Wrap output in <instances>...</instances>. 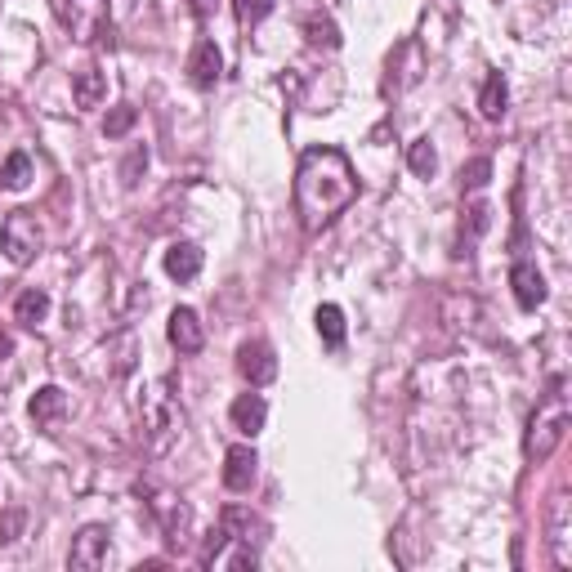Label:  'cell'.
<instances>
[{"mask_svg": "<svg viewBox=\"0 0 572 572\" xmlns=\"http://www.w3.org/2000/svg\"><path fill=\"white\" fill-rule=\"evenodd\" d=\"M358 197V175L340 148H309L295 170V211L309 233L327 228L331 219Z\"/></svg>", "mask_w": 572, "mask_h": 572, "instance_id": "obj_1", "label": "cell"}, {"mask_svg": "<svg viewBox=\"0 0 572 572\" xmlns=\"http://www.w3.org/2000/svg\"><path fill=\"white\" fill-rule=\"evenodd\" d=\"M568 394H564V380H550V394L537 403V412H532V421H528V434H523V456L528 461H550L555 456V447L564 443V434H568Z\"/></svg>", "mask_w": 572, "mask_h": 572, "instance_id": "obj_2", "label": "cell"}, {"mask_svg": "<svg viewBox=\"0 0 572 572\" xmlns=\"http://www.w3.org/2000/svg\"><path fill=\"white\" fill-rule=\"evenodd\" d=\"M197 564L202 568H224V572H255L260 568V550L246 546L242 537H233V532L219 523V532H211L206 546L197 550Z\"/></svg>", "mask_w": 572, "mask_h": 572, "instance_id": "obj_3", "label": "cell"}, {"mask_svg": "<svg viewBox=\"0 0 572 572\" xmlns=\"http://www.w3.org/2000/svg\"><path fill=\"white\" fill-rule=\"evenodd\" d=\"M54 9H59V23L68 27L76 41L94 45L108 36V23H112L108 0H54Z\"/></svg>", "mask_w": 572, "mask_h": 572, "instance_id": "obj_4", "label": "cell"}, {"mask_svg": "<svg viewBox=\"0 0 572 572\" xmlns=\"http://www.w3.org/2000/svg\"><path fill=\"white\" fill-rule=\"evenodd\" d=\"M41 246H45V233H41V224H36V215L32 211H9L5 215V224H0V251L9 255V264H32L36 255H41Z\"/></svg>", "mask_w": 572, "mask_h": 572, "instance_id": "obj_5", "label": "cell"}, {"mask_svg": "<svg viewBox=\"0 0 572 572\" xmlns=\"http://www.w3.org/2000/svg\"><path fill=\"white\" fill-rule=\"evenodd\" d=\"M152 514L161 519V532H166V541L175 550H188V532H193V510H188L179 497H170V492H157L152 497Z\"/></svg>", "mask_w": 572, "mask_h": 572, "instance_id": "obj_6", "label": "cell"}, {"mask_svg": "<svg viewBox=\"0 0 572 572\" xmlns=\"http://www.w3.org/2000/svg\"><path fill=\"white\" fill-rule=\"evenodd\" d=\"M108 564V528L103 523H90V528L76 532L72 541V555H68V568L76 572H94Z\"/></svg>", "mask_w": 572, "mask_h": 572, "instance_id": "obj_7", "label": "cell"}, {"mask_svg": "<svg viewBox=\"0 0 572 572\" xmlns=\"http://www.w3.org/2000/svg\"><path fill=\"white\" fill-rule=\"evenodd\" d=\"M237 371L251 380V389H260L278 376V358H273V349L264 345V340H246V345L237 349Z\"/></svg>", "mask_w": 572, "mask_h": 572, "instance_id": "obj_8", "label": "cell"}, {"mask_svg": "<svg viewBox=\"0 0 572 572\" xmlns=\"http://www.w3.org/2000/svg\"><path fill=\"white\" fill-rule=\"evenodd\" d=\"M219 76H224V54H219L215 41H197L193 54H188V81L197 90H215Z\"/></svg>", "mask_w": 572, "mask_h": 572, "instance_id": "obj_9", "label": "cell"}, {"mask_svg": "<svg viewBox=\"0 0 572 572\" xmlns=\"http://www.w3.org/2000/svg\"><path fill=\"white\" fill-rule=\"evenodd\" d=\"M255 474H260V456H255V447H246V443L228 447V456H224V488L228 492H251Z\"/></svg>", "mask_w": 572, "mask_h": 572, "instance_id": "obj_10", "label": "cell"}, {"mask_svg": "<svg viewBox=\"0 0 572 572\" xmlns=\"http://www.w3.org/2000/svg\"><path fill=\"white\" fill-rule=\"evenodd\" d=\"M166 336H170V345H175L179 354H202V345H206L202 318H197L193 309H175V313H170Z\"/></svg>", "mask_w": 572, "mask_h": 572, "instance_id": "obj_11", "label": "cell"}, {"mask_svg": "<svg viewBox=\"0 0 572 572\" xmlns=\"http://www.w3.org/2000/svg\"><path fill=\"white\" fill-rule=\"evenodd\" d=\"M510 286H514V300H519V309L532 313V309H541V304H546V278H541L528 260H514Z\"/></svg>", "mask_w": 572, "mask_h": 572, "instance_id": "obj_12", "label": "cell"}, {"mask_svg": "<svg viewBox=\"0 0 572 572\" xmlns=\"http://www.w3.org/2000/svg\"><path fill=\"white\" fill-rule=\"evenodd\" d=\"M228 416H233V429L246 438H255L264 429V421H269V403H264L260 394H237L233 407H228Z\"/></svg>", "mask_w": 572, "mask_h": 572, "instance_id": "obj_13", "label": "cell"}, {"mask_svg": "<svg viewBox=\"0 0 572 572\" xmlns=\"http://www.w3.org/2000/svg\"><path fill=\"white\" fill-rule=\"evenodd\" d=\"M166 273L175 282H193L197 273H202V246H193V242H175L166 251Z\"/></svg>", "mask_w": 572, "mask_h": 572, "instance_id": "obj_14", "label": "cell"}, {"mask_svg": "<svg viewBox=\"0 0 572 572\" xmlns=\"http://www.w3.org/2000/svg\"><path fill=\"white\" fill-rule=\"evenodd\" d=\"M72 99L76 108H99L103 99H108V81H103L99 68H81L72 76Z\"/></svg>", "mask_w": 572, "mask_h": 572, "instance_id": "obj_15", "label": "cell"}, {"mask_svg": "<svg viewBox=\"0 0 572 572\" xmlns=\"http://www.w3.org/2000/svg\"><path fill=\"white\" fill-rule=\"evenodd\" d=\"M27 412H32L36 425H50V421H59V416L68 412V394H63L59 385H45V389H36V394H32Z\"/></svg>", "mask_w": 572, "mask_h": 572, "instance_id": "obj_16", "label": "cell"}, {"mask_svg": "<svg viewBox=\"0 0 572 572\" xmlns=\"http://www.w3.org/2000/svg\"><path fill=\"white\" fill-rule=\"evenodd\" d=\"M224 528L233 532V537H242L246 546H260L264 541V519H255L251 510H242V505H228L224 510Z\"/></svg>", "mask_w": 572, "mask_h": 572, "instance_id": "obj_17", "label": "cell"}, {"mask_svg": "<svg viewBox=\"0 0 572 572\" xmlns=\"http://www.w3.org/2000/svg\"><path fill=\"white\" fill-rule=\"evenodd\" d=\"M14 318L23 322V327H41V322L50 318V295L36 291V286H32V291H23L14 300Z\"/></svg>", "mask_w": 572, "mask_h": 572, "instance_id": "obj_18", "label": "cell"}, {"mask_svg": "<svg viewBox=\"0 0 572 572\" xmlns=\"http://www.w3.org/2000/svg\"><path fill=\"white\" fill-rule=\"evenodd\" d=\"M505 99H510V90H505V76L501 72H488V81H483V94H479V112L488 121H501L505 117Z\"/></svg>", "mask_w": 572, "mask_h": 572, "instance_id": "obj_19", "label": "cell"}, {"mask_svg": "<svg viewBox=\"0 0 572 572\" xmlns=\"http://www.w3.org/2000/svg\"><path fill=\"white\" fill-rule=\"evenodd\" d=\"M304 36H309V45H318V50H340V27L331 23L327 14L304 18Z\"/></svg>", "mask_w": 572, "mask_h": 572, "instance_id": "obj_20", "label": "cell"}, {"mask_svg": "<svg viewBox=\"0 0 572 572\" xmlns=\"http://www.w3.org/2000/svg\"><path fill=\"white\" fill-rule=\"evenodd\" d=\"M313 322H318V336L327 340L331 349H336V345H345V313H340L336 304H322V309L313 313Z\"/></svg>", "mask_w": 572, "mask_h": 572, "instance_id": "obj_21", "label": "cell"}, {"mask_svg": "<svg viewBox=\"0 0 572 572\" xmlns=\"http://www.w3.org/2000/svg\"><path fill=\"white\" fill-rule=\"evenodd\" d=\"M27 179H32V157L27 152H9L5 166H0V184L18 193V188H27Z\"/></svg>", "mask_w": 572, "mask_h": 572, "instance_id": "obj_22", "label": "cell"}, {"mask_svg": "<svg viewBox=\"0 0 572 572\" xmlns=\"http://www.w3.org/2000/svg\"><path fill=\"white\" fill-rule=\"evenodd\" d=\"M407 166H412L421 179L434 175V170H438V152H434V143H429V139H416L412 148H407Z\"/></svg>", "mask_w": 572, "mask_h": 572, "instance_id": "obj_23", "label": "cell"}, {"mask_svg": "<svg viewBox=\"0 0 572 572\" xmlns=\"http://www.w3.org/2000/svg\"><path fill=\"white\" fill-rule=\"evenodd\" d=\"M135 121H139V112L130 108V103H117V108L108 112V121H103V135H108V139H121L130 126H135Z\"/></svg>", "mask_w": 572, "mask_h": 572, "instance_id": "obj_24", "label": "cell"}, {"mask_svg": "<svg viewBox=\"0 0 572 572\" xmlns=\"http://www.w3.org/2000/svg\"><path fill=\"white\" fill-rule=\"evenodd\" d=\"M488 179H492V161H488V157L470 161V166L461 170V188H465V193H479V188L488 184Z\"/></svg>", "mask_w": 572, "mask_h": 572, "instance_id": "obj_25", "label": "cell"}, {"mask_svg": "<svg viewBox=\"0 0 572 572\" xmlns=\"http://www.w3.org/2000/svg\"><path fill=\"white\" fill-rule=\"evenodd\" d=\"M550 546H555V564L568 568L572 564V546H568V537H564V501L555 505V537H550Z\"/></svg>", "mask_w": 572, "mask_h": 572, "instance_id": "obj_26", "label": "cell"}, {"mask_svg": "<svg viewBox=\"0 0 572 572\" xmlns=\"http://www.w3.org/2000/svg\"><path fill=\"white\" fill-rule=\"evenodd\" d=\"M269 14H273V0H237V18H242V27L264 23Z\"/></svg>", "mask_w": 572, "mask_h": 572, "instance_id": "obj_27", "label": "cell"}, {"mask_svg": "<svg viewBox=\"0 0 572 572\" xmlns=\"http://www.w3.org/2000/svg\"><path fill=\"white\" fill-rule=\"evenodd\" d=\"M143 170H148V148H135V152H130V157H126V166H121V184H126V188H135Z\"/></svg>", "mask_w": 572, "mask_h": 572, "instance_id": "obj_28", "label": "cell"}, {"mask_svg": "<svg viewBox=\"0 0 572 572\" xmlns=\"http://www.w3.org/2000/svg\"><path fill=\"white\" fill-rule=\"evenodd\" d=\"M215 9H219V0H193V14L197 18H211Z\"/></svg>", "mask_w": 572, "mask_h": 572, "instance_id": "obj_29", "label": "cell"}, {"mask_svg": "<svg viewBox=\"0 0 572 572\" xmlns=\"http://www.w3.org/2000/svg\"><path fill=\"white\" fill-rule=\"evenodd\" d=\"M14 354V340H9V331H0V358Z\"/></svg>", "mask_w": 572, "mask_h": 572, "instance_id": "obj_30", "label": "cell"}]
</instances>
